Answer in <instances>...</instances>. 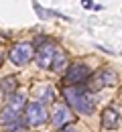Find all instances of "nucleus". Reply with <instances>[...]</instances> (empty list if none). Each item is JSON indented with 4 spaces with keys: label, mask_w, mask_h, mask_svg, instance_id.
Segmentation results:
<instances>
[{
    "label": "nucleus",
    "mask_w": 122,
    "mask_h": 132,
    "mask_svg": "<svg viewBox=\"0 0 122 132\" xmlns=\"http://www.w3.org/2000/svg\"><path fill=\"white\" fill-rule=\"evenodd\" d=\"M63 98L67 100V104L73 106L79 114H92L94 112V108H96V102L94 98L87 94L84 87H79V85H67L65 89H63Z\"/></svg>",
    "instance_id": "f257e3e1"
},
{
    "label": "nucleus",
    "mask_w": 122,
    "mask_h": 132,
    "mask_svg": "<svg viewBox=\"0 0 122 132\" xmlns=\"http://www.w3.org/2000/svg\"><path fill=\"white\" fill-rule=\"evenodd\" d=\"M25 106H27V98L22 94H12L8 104L4 106V110L0 112V124L8 126V124H14L20 120V116L25 112Z\"/></svg>",
    "instance_id": "f03ea898"
},
{
    "label": "nucleus",
    "mask_w": 122,
    "mask_h": 132,
    "mask_svg": "<svg viewBox=\"0 0 122 132\" xmlns=\"http://www.w3.org/2000/svg\"><path fill=\"white\" fill-rule=\"evenodd\" d=\"M25 120L29 126H43L47 120H49V114H47V108L45 104L41 102H29L27 108H25Z\"/></svg>",
    "instance_id": "7ed1b4c3"
},
{
    "label": "nucleus",
    "mask_w": 122,
    "mask_h": 132,
    "mask_svg": "<svg viewBox=\"0 0 122 132\" xmlns=\"http://www.w3.org/2000/svg\"><path fill=\"white\" fill-rule=\"evenodd\" d=\"M33 55H35V49H33V45L31 43H17L10 53H8V57H10V61L12 63H17V65H27L31 59H33Z\"/></svg>",
    "instance_id": "20e7f679"
},
{
    "label": "nucleus",
    "mask_w": 122,
    "mask_h": 132,
    "mask_svg": "<svg viewBox=\"0 0 122 132\" xmlns=\"http://www.w3.org/2000/svg\"><path fill=\"white\" fill-rule=\"evenodd\" d=\"M118 83V75L112 71V69H100L98 73L90 75V89H100L106 85H116Z\"/></svg>",
    "instance_id": "39448f33"
},
{
    "label": "nucleus",
    "mask_w": 122,
    "mask_h": 132,
    "mask_svg": "<svg viewBox=\"0 0 122 132\" xmlns=\"http://www.w3.org/2000/svg\"><path fill=\"white\" fill-rule=\"evenodd\" d=\"M57 45L55 43H49V41H45L39 51H37V65L41 67V69H49L53 65V57H55V53H57Z\"/></svg>",
    "instance_id": "423d86ee"
},
{
    "label": "nucleus",
    "mask_w": 122,
    "mask_h": 132,
    "mask_svg": "<svg viewBox=\"0 0 122 132\" xmlns=\"http://www.w3.org/2000/svg\"><path fill=\"white\" fill-rule=\"evenodd\" d=\"M90 75H92V71H90L87 65H84V63H73L67 69V73H65V81L71 83V85H77V83L87 81Z\"/></svg>",
    "instance_id": "0eeeda50"
},
{
    "label": "nucleus",
    "mask_w": 122,
    "mask_h": 132,
    "mask_svg": "<svg viewBox=\"0 0 122 132\" xmlns=\"http://www.w3.org/2000/svg\"><path fill=\"white\" fill-rule=\"evenodd\" d=\"M71 120H73V116H71L69 108L67 106H63V104H57L55 108H53V114H51V122L55 128H63V126H67Z\"/></svg>",
    "instance_id": "6e6552de"
},
{
    "label": "nucleus",
    "mask_w": 122,
    "mask_h": 132,
    "mask_svg": "<svg viewBox=\"0 0 122 132\" xmlns=\"http://www.w3.org/2000/svg\"><path fill=\"white\" fill-rule=\"evenodd\" d=\"M118 124H120L118 112H116L114 108H106L104 112H102V126H104L106 130H114Z\"/></svg>",
    "instance_id": "1a4fd4ad"
},
{
    "label": "nucleus",
    "mask_w": 122,
    "mask_h": 132,
    "mask_svg": "<svg viewBox=\"0 0 122 132\" xmlns=\"http://www.w3.org/2000/svg\"><path fill=\"white\" fill-rule=\"evenodd\" d=\"M63 67H67V55H65V51H63V49H57L55 57H53V65H51V69L59 71V69H63Z\"/></svg>",
    "instance_id": "9d476101"
},
{
    "label": "nucleus",
    "mask_w": 122,
    "mask_h": 132,
    "mask_svg": "<svg viewBox=\"0 0 122 132\" xmlns=\"http://www.w3.org/2000/svg\"><path fill=\"white\" fill-rule=\"evenodd\" d=\"M33 92H35L37 98L45 100V102H51V100H53V92H51V87H49V85H45V83H43V85H37Z\"/></svg>",
    "instance_id": "9b49d317"
},
{
    "label": "nucleus",
    "mask_w": 122,
    "mask_h": 132,
    "mask_svg": "<svg viewBox=\"0 0 122 132\" xmlns=\"http://www.w3.org/2000/svg\"><path fill=\"white\" fill-rule=\"evenodd\" d=\"M0 87H2V92H4V94H12V92L17 89V77L8 75V77L0 79Z\"/></svg>",
    "instance_id": "f8f14e48"
},
{
    "label": "nucleus",
    "mask_w": 122,
    "mask_h": 132,
    "mask_svg": "<svg viewBox=\"0 0 122 132\" xmlns=\"http://www.w3.org/2000/svg\"><path fill=\"white\" fill-rule=\"evenodd\" d=\"M22 130H25V126H22L20 120L14 122V124H8V126H6V132H22Z\"/></svg>",
    "instance_id": "ddd939ff"
},
{
    "label": "nucleus",
    "mask_w": 122,
    "mask_h": 132,
    "mask_svg": "<svg viewBox=\"0 0 122 132\" xmlns=\"http://www.w3.org/2000/svg\"><path fill=\"white\" fill-rule=\"evenodd\" d=\"M82 4H84V8H92V6H94L92 0H82Z\"/></svg>",
    "instance_id": "4468645a"
},
{
    "label": "nucleus",
    "mask_w": 122,
    "mask_h": 132,
    "mask_svg": "<svg viewBox=\"0 0 122 132\" xmlns=\"http://www.w3.org/2000/svg\"><path fill=\"white\" fill-rule=\"evenodd\" d=\"M63 132H75V128H65Z\"/></svg>",
    "instance_id": "2eb2a0df"
},
{
    "label": "nucleus",
    "mask_w": 122,
    "mask_h": 132,
    "mask_svg": "<svg viewBox=\"0 0 122 132\" xmlns=\"http://www.w3.org/2000/svg\"><path fill=\"white\" fill-rule=\"evenodd\" d=\"M0 61H2V53H0Z\"/></svg>",
    "instance_id": "dca6fc26"
}]
</instances>
